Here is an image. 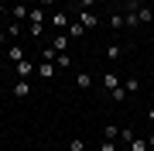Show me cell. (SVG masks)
<instances>
[{
  "label": "cell",
  "mask_w": 154,
  "mask_h": 151,
  "mask_svg": "<svg viewBox=\"0 0 154 151\" xmlns=\"http://www.w3.org/2000/svg\"><path fill=\"white\" fill-rule=\"evenodd\" d=\"M69 24H72V17L65 11H55V14H51V28H55V31H65Z\"/></svg>",
  "instance_id": "1"
},
{
  "label": "cell",
  "mask_w": 154,
  "mask_h": 151,
  "mask_svg": "<svg viewBox=\"0 0 154 151\" xmlns=\"http://www.w3.org/2000/svg\"><path fill=\"white\" fill-rule=\"evenodd\" d=\"M75 21H79V24H82V28L89 31V28H96V24H99V17H96L93 11H79V17H75Z\"/></svg>",
  "instance_id": "2"
},
{
  "label": "cell",
  "mask_w": 154,
  "mask_h": 151,
  "mask_svg": "<svg viewBox=\"0 0 154 151\" xmlns=\"http://www.w3.org/2000/svg\"><path fill=\"white\" fill-rule=\"evenodd\" d=\"M14 96H17V100L31 96V83H28V79H17V83H14Z\"/></svg>",
  "instance_id": "3"
},
{
  "label": "cell",
  "mask_w": 154,
  "mask_h": 151,
  "mask_svg": "<svg viewBox=\"0 0 154 151\" xmlns=\"http://www.w3.org/2000/svg\"><path fill=\"white\" fill-rule=\"evenodd\" d=\"M69 41H72L69 34H65V31H58L55 38H51V48H55V52H65V48H69Z\"/></svg>",
  "instance_id": "4"
},
{
  "label": "cell",
  "mask_w": 154,
  "mask_h": 151,
  "mask_svg": "<svg viewBox=\"0 0 154 151\" xmlns=\"http://www.w3.org/2000/svg\"><path fill=\"white\" fill-rule=\"evenodd\" d=\"M120 134H123V127H116V124H106V127H103V137L106 141H120Z\"/></svg>",
  "instance_id": "5"
},
{
  "label": "cell",
  "mask_w": 154,
  "mask_h": 151,
  "mask_svg": "<svg viewBox=\"0 0 154 151\" xmlns=\"http://www.w3.org/2000/svg\"><path fill=\"white\" fill-rule=\"evenodd\" d=\"M65 34H69L72 41H75V38H82V34H86V28H82V24H79V21H72L69 28H65Z\"/></svg>",
  "instance_id": "6"
},
{
  "label": "cell",
  "mask_w": 154,
  "mask_h": 151,
  "mask_svg": "<svg viewBox=\"0 0 154 151\" xmlns=\"http://www.w3.org/2000/svg\"><path fill=\"white\" fill-rule=\"evenodd\" d=\"M28 14H31V7H24L21 0H17V4H14V17H17V21H28Z\"/></svg>",
  "instance_id": "7"
},
{
  "label": "cell",
  "mask_w": 154,
  "mask_h": 151,
  "mask_svg": "<svg viewBox=\"0 0 154 151\" xmlns=\"http://www.w3.org/2000/svg\"><path fill=\"white\" fill-rule=\"evenodd\" d=\"M31 72H34V65H31L28 58H24V62H17V76H21V79H28Z\"/></svg>",
  "instance_id": "8"
},
{
  "label": "cell",
  "mask_w": 154,
  "mask_h": 151,
  "mask_svg": "<svg viewBox=\"0 0 154 151\" xmlns=\"http://www.w3.org/2000/svg\"><path fill=\"white\" fill-rule=\"evenodd\" d=\"M75 86H79V90H89V86H93V76H89V72H79L75 76Z\"/></svg>",
  "instance_id": "9"
},
{
  "label": "cell",
  "mask_w": 154,
  "mask_h": 151,
  "mask_svg": "<svg viewBox=\"0 0 154 151\" xmlns=\"http://www.w3.org/2000/svg\"><path fill=\"white\" fill-rule=\"evenodd\" d=\"M103 86H106V90H116V86H120V76H116V72H106L103 76Z\"/></svg>",
  "instance_id": "10"
},
{
  "label": "cell",
  "mask_w": 154,
  "mask_h": 151,
  "mask_svg": "<svg viewBox=\"0 0 154 151\" xmlns=\"http://www.w3.org/2000/svg\"><path fill=\"white\" fill-rule=\"evenodd\" d=\"M110 28H113V31L127 28V17H123V14H110Z\"/></svg>",
  "instance_id": "11"
},
{
  "label": "cell",
  "mask_w": 154,
  "mask_h": 151,
  "mask_svg": "<svg viewBox=\"0 0 154 151\" xmlns=\"http://www.w3.org/2000/svg\"><path fill=\"white\" fill-rule=\"evenodd\" d=\"M28 21H31V24H41V21H45V7H31Z\"/></svg>",
  "instance_id": "12"
},
{
  "label": "cell",
  "mask_w": 154,
  "mask_h": 151,
  "mask_svg": "<svg viewBox=\"0 0 154 151\" xmlns=\"http://www.w3.org/2000/svg\"><path fill=\"white\" fill-rule=\"evenodd\" d=\"M7 58H11V62H24V48H21V45L7 48Z\"/></svg>",
  "instance_id": "13"
},
{
  "label": "cell",
  "mask_w": 154,
  "mask_h": 151,
  "mask_svg": "<svg viewBox=\"0 0 154 151\" xmlns=\"http://www.w3.org/2000/svg\"><path fill=\"white\" fill-rule=\"evenodd\" d=\"M55 69H58V65H51V62H41V65H38V76L48 79V76H55Z\"/></svg>",
  "instance_id": "14"
},
{
  "label": "cell",
  "mask_w": 154,
  "mask_h": 151,
  "mask_svg": "<svg viewBox=\"0 0 154 151\" xmlns=\"http://www.w3.org/2000/svg\"><path fill=\"white\" fill-rule=\"evenodd\" d=\"M137 21L144 24V21H154V11L151 7H137Z\"/></svg>",
  "instance_id": "15"
},
{
  "label": "cell",
  "mask_w": 154,
  "mask_h": 151,
  "mask_svg": "<svg viewBox=\"0 0 154 151\" xmlns=\"http://www.w3.org/2000/svg\"><path fill=\"white\" fill-rule=\"evenodd\" d=\"M55 65H58V69H69V65H72V55H69V52H58Z\"/></svg>",
  "instance_id": "16"
},
{
  "label": "cell",
  "mask_w": 154,
  "mask_h": 151,
  "mask_svg": "<svg viewBox=\"0 0 154 151\" xmlns=\"http://www.w3.org/2000/svg\"><path fill=\"white\" fill-rule=\"evenodd\" d=\"M151 144H147V137H134L130 141V151H147Z\"/></svg>",
  "instance_id": "17"
},
{
  "label": "cell",
  "mask_w": 154,
  "mask_h": 151,
  "mask_svg": "<svg viewBox=\"0 0 154 151\" xmlns=\"http://www.w3.org/2000/svg\"><path fill=\"white\" fill-rule=\"evenodd\" d=\"M120 55H123V52H120V45H106V58H110V62H116Z\"/></svg>",
  "instance_id": "18"
},
{
  "label": "cell",
  "mask_w": 154,
  "mask_h": 151,
  "mask_svg": "<svg viewBox=\"0 0 154 151\" xmlns=\"http://www.w3.org/2000/svg\"><path fill=\"white\" fill-rule=\"evenodd\" d=\"M69 151H86V141L82 137H72L69 141Z\"/></svg>",
  "instance_id": "19"
},
{
  "label": "cell",
  "mask_w": 154,
  "mask_h": 151,
  "mask_svg": "<svg viewBox=\"0 0 154 151\" xmlns=\"http://www.w3.org/2000/svg\"><path fill=\"white\" fill-rule=\"evenodd\" d=\"M110 96H113L116 103H120V100H127V86H116V90H110Z\"/></svg>",
  "instance_id": "20"
},
{
  "label": "cell",
  "mask_w": 154,
  "mask_h": 151,
  "mask_svg": "<svg viewBox=\"0 0 154 151\" xmlns=\"http://www.w3.org/2000/svg\"><path fill=\"white\" fill-rule=\"evenodd\" d=\"M123 86H127V93H137V90H140V79H134V76H130Z\"/></svg>",
  "instance_id": "21"
},
{
  "label": "cell",
  "mask_w": 154,
  "mask_h": 151,
  "mask_svg": "<svg viewBox=\"0 0 154 151\" xmlns=\"http://www.w3.org/2000/svg\"><path fill=\"white\" fill-rule=\"evenodd\" d=\"M28 31H31V38H41V31H45V24H28Z\"/></svg>",
  "instance_id": "22"
},
{
  "label": "cell",
  "mask_w": 154,
  "mask_h": 151,
  "mask_svg": "<svg viewBox=\"0 0 154 151\" xmlns=\"http://www.w3.org/2000/svg\"><path fill=\"white\" fill-rule=\"evenodd\" d=\"M99 151H116V144H113V141H103V144H99Z\"/></svg>",
  "instance_id": "23"
},
{
  "label": "cell",
  "mask_w": 154,
  "mask_h": 151,
  "mask_svg": "<svg viewBox=\"0 0 154 151\" xmlns=\"http://www.w3.org/2000/svg\"><path fill=\"white\" fill-rule=\"evenodd\" d=\"M4 41H7V28H0V45H4Z\"/></svg>",
  "instance_id": "24"
},
{
  "label": "cell",
  "mask_w": 154,
  "mask_h": 151,
  "mask_svg": "<svg viewBox=\"0 0 154 151\" xmlns=\"http://www.w3.org/2000/svg\"><path fill=\"white\" fill-rule=\"evenodd\" d=\"M51 4H55V0H38V7H51Z\"/></svg>",
  "instance_id": "25"
},
{
  "label": "cell",
  "mask_w": 154,
  "mask_h": 151,
  "mask_svg": "<svg viewBox=\"0 0 154 151\" xmlns=\"http://www.w3.org/2000/svg\"><path fill=\"white\" fill-rule=\"evenodd\" d=\"M69 7H82V0H69Z\"/></svg>",
  "instance_id": "26"
},
{
  "label": "cell",
  "mask_w": 154,
  "mask_h": 151,
  "mask_svg": "<svg viewBox=\"0 0 154 151\" xmlns=\"http://www.w3.org/2000/svg\"><path fill=\"white\" fill-rule=\"evenodd\" d=\"M147 120H151V124H154V106H151V110H147Z\"/></svg>",
  "instance_id": "27"
},
{
  "label": "cell",
  "mask_w": 154,
  "mask_h": 151,
  "mask_svg": "<svg viewBox=\"0 0 154 151\" xmlns=\"http://www.w3.org/2000/svg\"><path fill=\"white\" fill-rule=\"evenodd\" d=\"M147 144H151V148H154V131H151V134H147Z\"/></svg>",
  "instance_id": "28"
},
{
  "label": "cell",
  "mask_w": 154,
  "mask_h": 151,
  "mask_svg": "<svg viewBox=\"0 0 154 151\" xmlns=\"http://www.w3.org/2000/svg\"><path fill=\"white\" fill-rule=\"evenodd\" d=\"M0 28H4V17H0Z\"/></svg>",
  "instance_id": "29"
}]
</instances>
